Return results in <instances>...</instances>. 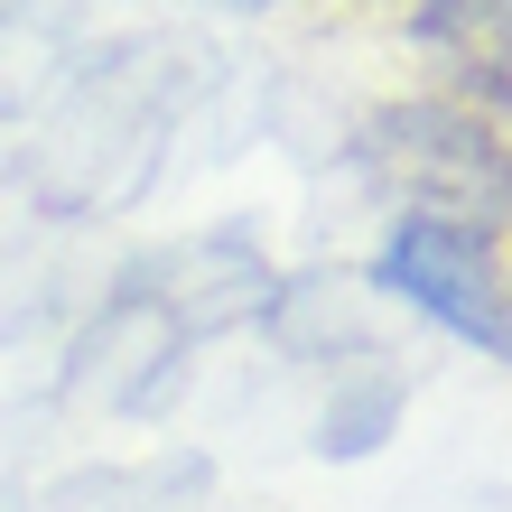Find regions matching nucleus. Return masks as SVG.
Returning <instances> with one entry per match:
<instances>
[{
  "instance_id": "1",
  "label": "nucleus",
  "mask_w": 512,
  "mask_h": 512,
  "mask_svg": "<svg viewBox=\"0 0 512 512\" xmlns=\"http://www.w3.org/2000/svg\"><path fill=\"white\" fill-rule=\"evenodd\" d=\"M354 168L373 177L382 205H401V224H457V233H512V149L494 140L485 112L419 94L382 103L354 131Z\"/></svg>"
},
{
  "instance_id": "2",
  "label": "nucleus",
  "mask_w": 512,
  "mask_h": 512,
  "mask_svg": "<svg viewBox=\"0 0 512 512\" xmlns=\"http://www.w3.org/2000/svg\"><path fill=\"white\" fill-rule=\"evenodd\" d=\"M373 289L447 326L457 345L512 364V270L494 261V233H457V224H391L373 252Z\"/></svg>"
},
{
  "instance_id": "3",
  "label": "nucleus",
  "mask_w": 512,
  "mask_h": 512,
  "mask_svg": "<svg viewBox=\"0 0 512 512\" xmlns=\"http://www.w3.org/2000/svg\"><path fill=\"white\" fill-rule=\"evenodd\" d=\"M410 47L466 94V112H512V0H419Z\"/></svg>"
},
{
  "instance_id": "4",
  "label": "nucleus",
  "mask_w": 512,
  "mask_h": 512,
  "mask_svg": "<svg viewBox=\"0 0 512 512\" xmlns=\"http://www.w3.org/2000/svg\"><path fill=\"white\" fill-rule=\"evenodd\" d=\"M391 419H401V382L373 373L364 391H336V401L317 410V457H373L391 438Z\"/></svg>"
},
{
  "instance_id": "5",
  "label": "nucleus",
  "mask_w": 512,
  "mask_h": 512,
  "mask_svg": "<svg viewBox=\"0 0 512 512\" xmlns=\"http://www.w3.org/2000/svg\"><path fill=\"white\" fill-rule=\"evenodd\" d=\"M215 10H270V0H215Z\"/></svg>"
}]
</instances>
